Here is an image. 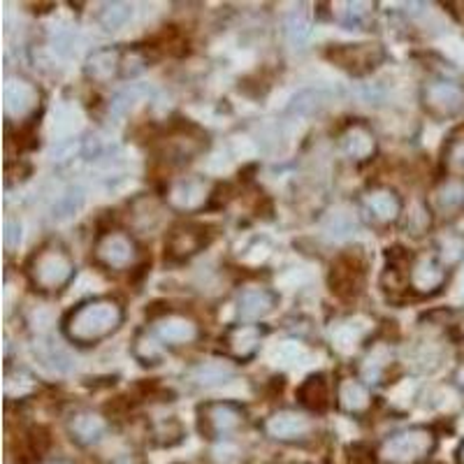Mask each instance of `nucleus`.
Segmentation results:
<instances>
[{"mask_svg":"<svg viewBox=\"0 0 464 464\" xmlns=\"http://www.w3.org/2000/svg\"><path fill=\"white\" fill-rule=\"evenodd\" d=\"M123 318L126 312L119 300L107 295L89 297L70 309L68 316L63 318V334L77 346H95L119 333Z\"/></svg>","mask_w":464,"mask_h":464,"instance_id":"f257e3e1","label":"nucleus"},{"mask_svg":"<svg viewBox=\"0 0 464 464\" xmlns=\"http://www.w3.org/2000/svg\"><path fill=\"white\" fill-rule=\"evenodd\" d=\"M26 272L33 288L44 293V295H56L72 284L74 275H77V265H74V258L63 244L49 242L31 256Z\"/></svg>","mask_w":464,"mask_h":464,"instance_id":"f03ea898","label":"nucleus"},{"mask_svg":"<svg viewBox=\"0 0 464 464\" xmlns=\"http://www.w3.org/2000/svg\"><path fill=\"white\" fill-rule=\"evenodd\" d=\"M437 450V432L425 425H413L385 437L379 446L383 464H420Z\"/></svg>","mask_w":464,"mask_h":464,"instance_id":"7ed1b4c3","label":"nucleus"},{"mask_svg":"<svg viewBox=\"0 0 464 464\" xmlns=\"http://www.w3.org/2000/svg\"><path fill=\"white\" fill-rule=\"evenodd\" d=\"M246 425V409L237 401L214 400L198 406V430L209 441L230 439Z\"/></svg>","mask_w":464,"mask_h":464,"instance_id":"20e7f679","label":"nucleus"},{"mask_svg":"<svg viewBox=\"0 0 464 464\" xmlns=\"http://www.w3.org/2000/svg\"><path fill=\"white\" fill-rule=\"evenodd\" d=\"M93 260L110 272H126L140 260V246L123 230H105L93 244Z\"/></svg>","mask_w":464,"mask_h":464,"instance_id":"39448f33","label":"nucleus"},{"mask_svg":"<svg viewBox=\"0 0 464 464\" xmlns=\"http://www.w3.org/2000/svg\"><path fill=\"white\" fill-rule=\"evenodd\" d=\"M422 110L437 121H446L464 111V84L446 77H434L425 82L420 91Z\"/></svg>","mask_w":464,"mask_h":464,"instance_id":"423d86ee","label":"nucleus"},{"mask_svg":"<svg viewBox=\"0 0 464 464\" xmlns=\"http://www.w3.org/2000/svg\"><path fill=\"white\" fill-rule=\"evenodd\" d=\"M364 279H367V258L360 248H351L337 256L330 267V288L342 300H353L362 293Z\"/></svg>","mask_w":464,"mask_h":464,"instance_id":"0eeeda50","label":"nucleus"},{"mask_svg":"<svg viewBox=\"0 0 464 464\" xmlns=\"http://www.w3.org/2000/svg\"><path fill=\"white\" fill-rule=\"evenodd\" d=\"M265 437L279 443H306L316 434V422L295 409H279L263 420Z\"/></svg>","mask_w":464,"mask_h":464,"instance_id":"6e6552de","label":"nucleus"},{"mask_svg":"<svg viewBox=\"0 0 464 464\" xmlns=\"http://www.w3.org/2000/svg\"><path fill=\"white\" fill-rule=\"evenodd\" d=\"M153 325L149 327L153 337L159 339L165 348H179V346H193L200 342L202 330L198 325L196 318H190L188 314L172 312L165 309L159 318H153Z\"/></svg>","mask_w":464,"mask_h":464,"instance_id":"1a4fd4ad","label":"nucleus"},{"mask_svg":"<svg viewBox=\"0 0 464 464\" xmlns=\"http://www.w3.org/2000/svg\"><path fill=\"white\" fill-rule=\"evenodd\" d=\"M214 200V186L202 177H184L174 179L165 190V202L174 211L181 214H193V211L205 209Z\"/></svg>","mask_w":464,"mask_h":464,"instance_id":"9d476101","label":"nucleus"},{"mask_svg":"<svg viewBox=\"0 0 464 464\" xmlns=\"http://www.w3.org/2000/svg\"><path fill=\"white\" fill-rule=\"evenodd\" d=\"M446 284H449V267L439 260V256H413L409 265V290L413 295L432 297L441 293Z\"/></svg>","mask_w":464,"mask_h":464,"instance_id":"9b49d317","label":"nucleus"},{"mask_svg":"<svg viewBox=\"0 0 464 464\" xmlns=\"http://www.w3.org/2000/svg\"><path fill=\"white\" fill-rule=\"evenodd\" d=\"M209 242V227L198 226V223H181V226H174L165 239V258L169 263H186L200 254Z\"/></svg>","mask_w":464,"mask_h":464,"instance_id":"f8f14e48","label":"nucleus"},{"mask_svg":"<svg viewBox=\"0 0 464 464\" xmlns=\"http://www.w3.org/2000/svg\"><path fill=\"white\" fill-rule=\"evenodd\" d=\"M327 58L337 68L346 70L351 74H367L383 63L385 52L381 44L360 43V44H337L327 52Z\"/></svg>","mask_w":464,"mask_h":464,"instance_id":"ddd939ff","label":"nucleus"},{"mask_svg":"<svg viewBox=\"0 0 464 464\" xmlns=\"http://www.w3.org/2000/svg\"><path fill=\"white\" fill-rule=\"evenodd\" d=\"M360 205L376 226H392L400 221L401 211H404V202L397 196V190L388 188V186H374V188L364 190Z\"/></svg>","mask_w":464,"mask_h":464,"instance_id":"4468645a","label":"nucleus"},{"mask_svg":"<svg viewBox=\"0 0 464 464\" xmlns=\"http://www.w3.org/2000/svg\"><path fill=\"white\" fill-rule=\"evenodd\" d=\"M263 337V325H258V323H239V325H230L223 333L221 346L227 358L237 360V362H246V360H251L258 353Z\"/></svg>","mask_w":464,"mask_h":464,"instance_id":"2eb2a0df","label":"nucleus"},{"mask_svg":"<svg viewBox=\"0 0 464 464\" xmlns=\"http://www.w3.org/2000/svg\"><path fill=\"white\" fill-rule=\"evenodd\" d=\"M84 74L95 84H110L126 74V52L119 47H101L89 53Z\"/></svg>","mask_w":464,"mask_h":464,"instance_id":"dca6fc26","label":"nucleus"},{"mask_svg":"<svg viewBox=\"0 0 464 464\" xmlns=\"http://www.w3.org/2000/svg\"><path fill=\"white\" fill-rule=\"evenodd\" d=\"M65 430H68L70 439H72L77 446L82 449H91L95 443H101L105 439L107 430V418L101 416L98 411H91V409H80V411L70 413L68 422H65Z\"/></svg>","mask_w":464,"mask_h":464,"instance_id":"f3484780","label":"nucleus"},{"mask_svg":"<svg viewBox=\"0 0 464 464\" xmlns=\"http://www.w3.org/2000/svg\"><path fill=\"white\" fill-rule=\"evenodd\" d=\"M430 211L439 218H458L464 211V177H446L430 193Z\"/></svg>","mask_w":464,"mask_h":464,"instance_id":"a211bd4d","label":"nucleus"},{"mask_svg":"<svg viewBox=\"0 0 464 464\" xmlns=\"http://www.w3.org/2000/svg\"><path fill=\"white\" fill-rule=\"evenodd\" d=\"M339 149H342V153L348 160L367 163V160H372L376 156L379 142H376L374 130L367 123L353 121L339 135Z\"/></svg>","mask_w":464,"mask_h":464,"instance_id":"6ab92c4d","label":"nucleus"},{"mask_svg":"<svg viewBox=\"0 0 464 464\" xmlns=\"http://www.w3.org/2000/svg\"><path fill=\"white\" fill-rule=\"evenodd\" d=\"M160 144H163L160 151H163L165 160L181 165L188 163L193 156H198L207 147V138L196 128H177Z\"/></svg>","mask_w":464,"mask_h":464,"instance_id":"aec40b11","label":"nucleus"},{"mask_svg":"<svg viewBox=\"0 0 464 464\" xmlns=\"http://www.w3.org/2000/svg\"><path fill=\"white\" fill-rule=\"evenodd\" d=\"M276 304H279V295L275 290L248 285L237 297V316L242 323H258L275 312Z\"/></svg>","mask_w":464,"mask_h":464,"instance_id":"412c9836","label":"nucleus"},{"mask_svg":"<svg viewBox=\"0 0 464 464\" xmlns=\"http://www.w3.org/2000/svg\"><path fill=\"white\" fill-rule=\"evenodd\" d=\"M333 397H337V391L333 388V381L327 374L306 376L297 388V400L306 411L312 413H325L333 406Z\"/></svg>","mask_w":464,"mask_h":464,"instance_id":"4be33fe9","label":"nucleus"},{"mask_svg":"<svg viewBox=\"0 0 464 464\" xmlns=\"http://www.w3.org/2000/svg\"><path fill=\"white\" fill-rule=\"evenodd\" d=\"M337 406L348 416H364L372 411L370 385L355 376H343L337 383Z\"/></svg>","mask_w":464,"mask_h":464,"instance_id":"5701e85b","label":"nucleus"},{"mask_svg":"<svg viewBox=\"0 0 464 464\" xmlns=\"http://www.w3.org/2000/svg\"><path fill=\"white\" fill-rule=\"evenodd\" d=\"M392 362H395V353H392L391 343H374L367 355L360 360V379L367 385L383 383Z\"/></svg>","mask_w":464,"mask_h":464,"instance_id":"b1692460","label":"nucleus"},{"mask_svg":"<svg viewBox=\"0 0 464 464\" xmlns=\"http://www.w3.org/2000/svg\"><path fill=\"white\" fill-rule=\"evenodd\" d=\"M232 374H235V367L227 360H202L186 372V379L198 388H214L232 379Z\"/></svg>","mask_w":464,"mask_h":464,"instance_id":"393cba45","label":"nucleus"},{"mask_svg":"<svg viewBox=\"0 0 464 464\" xmlns=\"http://www.w3.org/2000/svg\"><path fill=\"white\" fill-rule=\"evenodd\" d=\"M165 353V346L153 337L151 330H140L135 334V342H132V355L144 364V367H153V364H160Z\"/></svg>","mask_w":464,"mask_h":464,"instance_id":"a878e982","label":"nucleus"},{"mask_svg":"<svg viewBox=\"0 0 464 464\" xmlns=\"http://www.w3.org/2000/svg\"><path fill=\"white\" fill-rule=\"evenodd\" d=\"M443 169L450 177H464V132H455L443 147Z\"/></svg>","mask_w":464,"mask_h":464,"instance_id":"bb28decb","label":"nucleus"},{"mask_svg":"<svg viewBox=\"0 0 464 464\" xmlns=\"http://www.w3.org/2000/svg\"><path fill=\"white\" fill-rule=\"evenodd\" d=\"M132 7L128 3H105L101 10V16H98V22L105 31H119L123 24L130 19Z\"/></svg>","mask_w":464,"mask_h":464,"instance_id":"cd10ccee","label":"nucleus"},{"mask_svg":"<svg viewBox=\"0 0 464 464\" xmlns=\"http://www.w3.org/2000/svg\"><path fill=\"white\" fill-rule=\"evenodd\" d=\"M343 10L337 12V19L343 24L346 28H362L367 24L372 14V5L370 3H339Z\"/></svg>","mask_w":464,"mask_h":464,"instance_id":"c85d7f7f","label":"nucleus"},{"mask_svg":"<svg viewBox=\"0 0 464 464\" xmlns=\"http://www.w3.org/2000/svg\"><path fill=\"white\" fill-rule=\"evenodd\" d=\"M151 439L159 443V446H174V443H179L181 439H184V428L179 425V420L165 418V420L153 422Z\"/></svg>","mask_w":464,"mask_h":464,"instance_id":"c756f323","label":"nucleus"},{"mask_svg":"<svg viewBox=\"0 0 464 464\" xmlns=\"http://www.w3.org/2000/svg\"><path fill=\"white\" fill-rule=\"evenodd\" d=\"M285 33H288V37L293 43L300 44L309 37L312 26H309V22H306V16L302 14V12H295V14H290L288 22H285Z\"/></svg>","mask_w":464,"mask_h":464,"instance_id":"7c9ffc66","label":"nucleus"},{"mask_svg":"<svg viewBox=\"0 0 464 464\" xmlns=\"http://www.w3.org/2000/svg\"><path fill=\"white\" fill-rule=\"evenodd\" d=\"M430 223H432V211H430V207H416L411 217H409V230H411V235H422L430 227Z\"/></svg>","mask_w":464,"mask_h":464,"instance_id":"2f4dec72","label":"nucleus"},{"mask_svg":"<svg viewBox=\"0 0 464 464\" xmlns=\"http://www.w3.org/2000/svg\"><path fill=\"white\" fill-rule=\"evenodd\" d=\"M376 459H379V453H374L364 443H355L348 449V464H376Z\"/></svg>","mask_w":464,"mask_h":464,"instance_id":"473e14b6","label":"nucleus"},{"mask_svg":"<svg viewBox=\"0 0 464 464\" xmlns=\"http://www.w3.org/2000/svg\"><path fill=\"white\" fill-rule=\"evenodd\" d=\"M19 376H22V372H16V374H12V372H7V376H5V395H7V400H14V392H12V388H14V381H19ZM22 379H26V388H35V381H33V376L28 374V372H24V376ZM19 385V383H16ZM28 392L24 391L22 385H19V400H22V397H26Z\"/></svg>","mask_w":464,"mask_h":464,"instance_id":"72a5a7b5","label":"nucleus"},{"mask_svg":"<svg viewBox=\"0 0 464 464\" xmlns=\"http://www.w3.org/2000/svg\"><path fill=\"white\" fill-rule=\"evenodd\" d=\"M22 242V226L16 221H7L5 223V246L12 248L16 244Z\"/></svg>","mask_w":464,"mask_h":464,"instance_id":"f704fd0d","label":"nucleus"},{"mask_svg":"<svg viewBox=\"0 0 464 464\" xmlns=\"http://www.w3.org/2000/svg\"><path fill=\"white\" fill-rule=\"evenodd\" d=\"M111 464H149V462L142 458V455H130V453H128V455H119V458H116Z\"/></svg>","mask_w":464,"mask_h":464,"instance_id":"c9c22d12","label":"nucleus"},{"mask_svg":"<svg viewBox=\"0 0 464 464\" xmlns=\"http://www.w3.org/2000/svg\"><path fill=\"white\" fill-rule=\"evenodd\" d=\"M453 383H455V388H458V391L464 395V360L458 364V370L453 372Z\"/></svg>","mask_w":464,"mask_h":464,"instance_id":"e433bc0d","label":"nucleus"},{"mask_svg":"<svg viewBox=\"0 0 464 464\" xmlns=\"http://www.w3.org/2000/svg\"><path fill=\"white\" fill-rule=\"evenodd\" d=\"M450 7H458V10H453L455 14H458V19L459 22H464V3H453V5Z\"/></svg>","mask_w":464,"mask_h":464,"instance_id":"4c0bfd02","label":"nucleus"},{"mask_svg":"<svg viewBox=\"0 0 464 464\" xmlns=\"http://www.w3.org/2000/svg\"><path fill=\"white\" fill-rule=\"evenodd\" d=\"M43 464H74V462H70V459H65V458H49V459H44Z\"/></svg>","mask_w":464,"mask_h":464,"instance_id":"58836bf2","label":"nucleus"},{"mask_svg":"<svg viewBox=\"0 0 464 464\" xmlns=\"http://www.w3.org/2000/svg\"><path fill=\"white\" fill-rule=\"evenodd\" d=\"M455 458H458V464H464V441L459 443V449H458V455H455Z\"/></svg>","mask_w":464,"mask_h":464,"instance_id":"ea45409f","label":"nucleus"}]
</instances>
